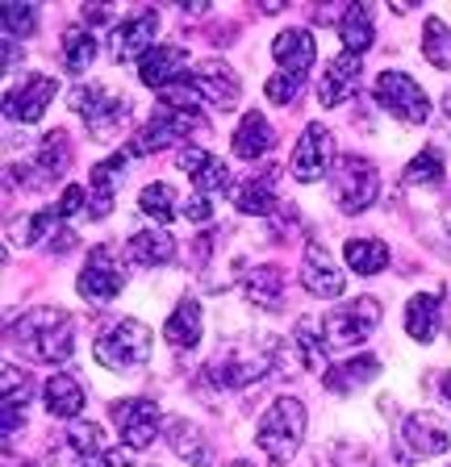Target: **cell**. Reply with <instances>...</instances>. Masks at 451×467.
<instances>
[{
	"label": "cell",
	"mask_w": 451,
	"mask_h": 467,
	"mask_svg": "<svg viewBox=\"0 0 451 467\" xmlns=\"http://www.w3.org/2000/svg\"><path fill=\"white\" fill-rule=\"evenodd\" d=\"M339 38H343V47L351 50V55H363L376 38L372 9H368V5H347L343 17H339Z\"/></svg>",
	"instance_id": "31"
},
{
	"label": "cell",
	"mask_w": 451,
	"mask_h": 467,
	"mask_svg": "<svg viewBox=\"0 0 451 467\" xmlns=\"http://www.w3.org/2000/svg\"><path fill=\"white\" fill-rule=\"evenodd\" d=\"M272 55H276V63H280L288 76L305 79V71L314 67V58H318V42H314L309 29H280L276 42H272Z\"/></svg>",
	"instance_id": "21"
},
{
	"label": "cell",
	"mask_w": 451,
	"mask_h": 467,
	"mask_svg": "<svg viewBox=\"0 0 451 467\" xmlns=\"http://www.w3.org/2000/svg\"><path fill=\"white\" fill-rule=\"evenodd\" d=\"M360 55H351V50H343V55H334L330 63H326L322 71V84H318V100H322L326 109L343 105L347 97H355L360 92Z\"/></svg>",
	"instance_id": "19"
},
{
	"label": "cell",
	"mask_w": 451,
	"mask_h": 467,
	"mask_svg": "<svg viewBox=\"0 0 451 467\" xmlns=\"http://www.w3.org/2000/svg\"><path fill=\"white\" fill-rule=\"evenodd\" d=\"M71 167V142L68 134H47L38 142V155H34V163H13L9 167V180L21 188H30V192H38V188L55 184L63 171Z\"/></svg>",
	"instance_id": "9"
},
{
	"label": "cell",
	"mask_w": 451,
	"mask_h": 467,
	"mask_svg": "<svg viewBox=\"0 0 451 467\" xmlns=\"http://www.w3.org/2000/svg\"><path fill=\"white\" fill-rule=\"evenodd\" d=\"M84 196H89V192H84L79 184H68V188H63V196H59V204H55V213H59V217H76L79 209H84Z\"/></svg>",
	"instance_id": "45"
},
{
	"label": "cell",
	"mask_w": 451,
	"mask_h": 467,
	"mask_svg": "<svg viewBox=\"0 0 451 467\" xmlns=\"http://www.w3.org/2000/svg\"><path fill=\"white\" fill-rule=\"evenodd\" d=\"M301 76H288V71H276L272 79L264 84V97L272 100V105H293L297 97H301Z\"/></svg>",
	"instance_id": "42"
},
{
	"label": "cell",
	"mask_w": 451,
	"mask_h": 467,
	"mask_svg": "<svg viewBox=\"0 0 451 467\" xmlns=\"http://www.w3.org/2000/svg\"><path fill=\"white\" fill-rule=\"evenodd\" d=\"M17 58H21L17 42H13V38H5V71H13V67H17Z\"/></svg>",
	"instance_id": "50"
},
{
	"label": "cell",
	"mask_w": 451,
	"mask_h": 467,
	"mask_svg": "<svg viewBox=\"0 0 451 467\" xmlns=\"http://www.w3.org/2000/svg\"><path fill=\"white\" fill-rule=\"evenodd\" d=\"M330 163H334V134L322 126V121L305 126V134L297 138L293 163H288L293 180H301V184H314V180H322V175L330 171Z\"/></svg>",
	"instance_id": "13"
},
{
	"label": "cell",
	"mask_w": 451,
	"mask_h": 467,
	"mask_svg": "<svg viewBox=\"0 0 451 467\" xmlns=\"http://www.w3.org/2000/svg\"><path fill=\"white\" fill-rule=\"evenodd\" d=\"M71 246H76V234L71 230H59V234H50V251H71Z\"/></svg>",
	"instance_id": "48"
},
{
	"label": "cell",
	"mask_w": 451,
	"mask_h": 467,
	"mask_svg": "<svg viewBox=\"0 0 451 467\" xmlns=\"http://www.w3.org/2000/svg\"><path fill=\"white\" fill-rule=\"evenodd\" d=\"M105 467H134V447H113L105 451V459H100Z\"/></svg>",
	"instance_id": "47"
},
{
	"label": "cell",
	"mask_w": 451,
	"mask_h": 467,
	"mask_svg": "<svg viewBox=\"0 0 451 467\" xmlns=\"http://www.w3.org/2000/svg\"><path fill=\"white\" fill-rule=\"evenodd\" d=\"M121 288H126V272L118 267V251L109 243L97 246V251L89 254V263H84V272H79L76 292L92 305H109Z\"/></svg>",
	"instance_id": "10"
},
{
	"label": "cell",
	"mask_w": 451,
	"mask_h": 467,
	"mask_svg": "<svg viewBox=\"0 0 451 467\" xmlns=\"http://www.w3.org/2000/svg\"><path fill=\"white\" fill-rule=\"evenodd\" d=\"M193 88H196V97H205L209 105L222 109V113H230V109L238 105V97H243V84H238V76L226 67L222 58H205V63H196Z\"/></svg>",
	"instance_id": "17"
},
{
	"label": "cell",
	"mask_w": 451,
	"mask_h": 467,
	"mask_svg": "<svg viewBox=\"0 0 451 467\" xmlns=\"http://www.w3.org/2000/svg\"><path fill=\"white\" fill-rule=\"evenodd\" d=\"M42 400H47L50 418H79V409H84V389H79L76 376L55 371V376L42 384Z\"/></svg>",
	"instance_id": "26"
},
{
	"label": "cell",
	"mask_w": 451,
	"mask_h": 467,
	"mask_svg": "<svg viewBox=\"0 0 451 467\" xmlns=\"http://www.w3.org/2000/svg\"><path fill=\"white\" fill-rule=\"evenodd\" d=\"M0 413H5V421H0V434H5V442H13V438H17V430L26 426V405H13V400H5V405H0Z\"/></svg>",
	"instance_id": "44"
},
{
	"label": "cell",
	"mask_w": 451,
	"mask_h": 467,
	"mask_svg": "<svg viewBox=\"0 0 451 467\" xmlns=\"http://www.w3.org/2000/svg\"><path fill=\"white\" fill-rule=\"evenodd\" d=\"M201 326H205V313H201V305L193 301V296H184V301L172 309V317H167V326H163V338L172 342V347H180V350H193L196 342H201Z\"/></svg>",
	"instance_id": "27"
},
{
	"label": "cell",
	"mask_w": 451,
	"mask_h": 467,
	"mask_svg": "<svg viewBox=\"0 0 451 467\" xmlns=\"http://www.w3.org/2000/svg\"><path fill=\"white\" fill-rule=\"evenodd\" d=\"M230 467H251V463H230Z\"/></svg>",
	"instance_id": "53"
},
{
	"label": "cell",
	"mask_w": 451,
	"mask_h": 467,
	"mask_svg": "<svg viewBox=\"0 0 451 467\" xmlns=\"http://www.w3.org/2000/svg\"><path fill=\"white\" fill-rule=\"evenodd\" d=\"M92 355H97L100 368L118 371V376H134V371H142L147 359H151V330L142 326V321L126 317V321H118V326H109V330L100 334L97 347H92Z\"/></svg>",
	"instance_id": "3"
},
{
	"label": "cell",
	"mask_w": 451,
	"mask_h": 467,
	"mask_svg": "<svg viewBox=\"0 0 451 467\" xmlns=\"http://www.w3.org/2000/svg\"><path fill=\"white\" fill-rule=\"evenodd\" d=\"M71 109H76V117L89 126V134L97 142H113L121 134V126L130 121V100L118 97L105 84H79L71 92Z\"/></svg>",
	"instance_id": "5"
},
{
	"label": "cell",
	"mask_w": 451,
	"mask_h": 467,
	"mask_svg": "<svg viewBox=\"0 0 451 467\" xmlns=\"http://www.w3.org/2000/svg\"><path fill=\"white\" fill-rule=\"evenodd\" d=\"M243 292H246V301H251V305L276 313L280 305H285V272H280L276 263L251 267V272H246V280H243Z\"/></svg>",
	"instance_id": "25"
},
{
	"label": "cell",
	"mask_w": 451,
	"mask_h": 467,
	"mask_svg": "<svg viewBox=\"0 0 451 467\" xmlns=\"http://www.w3.org/2000/svg\"><path fill=\"white\" fill-rule=\"evenodd\" d=\"M176 159H180V167L193 175L196 196H209V192H222V188H230V167H226L217 155L201 150V146H184Z\"/></svg>",
	"instance_id": "20"
},
{
	"label": "cell",
	"mask_w": 451,
	"mask_h": 467,
	"mask_svg": "<svg viewBox=\"0 0 451 467\" xmlns=\"http://www.w3.org/2000/svg\"><path fill=\"white\" fill-rule=\"evenodd\" d=\"M381 326V305L376 296H360L351 305H339L322 317V334H326V347L330 350H347V347H360V342L372 338V330Z\"/></svg>",
	"instance_id": "6"
},
{
	"label": "cell",
	"mask_w": 451,
	"mask_h": 467,
	"mask_svg": "<svg viewBox=\"0 0 451 467\" xmlns=\"http://www.w3.org/2000/svg\"><path fill=\"white\" fill-rule=\"evenodd\" d=\"M439 389H443V397H447V400H451V371H447V376H443V379H439Z\"/></svg>",
	"instance_id": "51"
},
{
	"label": "cell",
	"mask_w": 451,
	"mask_h": 467,
	"mask_svg": "<svg viewBox=\"0 0 451 467\" xmlns=\"http://www.w3.org/2000/svg\"><path fill=\"white\" fill-rule=\"evenodd\" d=\"M55 217H59L55 209H42V213L21 217V222H13V225H9V238H13V243H21V246H34L38 238H47V234H50Z\"/></svg>",
	"instance_id": "41"
},
{
	"label": "cell",
	"mask_w": 451,
	"mask_h": 467,
	"mask_svg": "<svg viewBox=\"0 0 451 467\" xmlns=\"http://www.w3.org/2000/svg\"><path fill=\"white\" fill-rule=\"evenodd\" d=\"M405 184H414V188H439L443 184V150L439 146H426V150L405 167Z\"/></svg>",
	"instance_id": "39"
},
{
	"label": "cell",
	"mask_w": 451,
	"mask_h": 467,
	"mask_svg": "<svg viewBox=\"0 0 451 467\" xmlns=\"http://www.w3.org/2000/svg\"><path fill=\"white\" fill-rule=\"evenodd\" d=\"M126 159L130 155H113L109 159V163H97L92 167V196H89V217H109V209H113V175L121 171V167H126Z\"/></svg>",
	"instance_id": "32"
},
{
	"label": "cell",
	"mask_w": 451,
	"mask_h": 467,
	"mask_svg": "<svg viewBox=\"0 0 451 467\" xmlns=\"http://www.w3.org/2000/svg\"><path fill=\"white\" fill-rule=\"evenodd\" d=\"M372 97H376V105H381L384 113H393L397 121H405V126H418V121H426V113H431L426 92H422L405 71H381Z\"/></svg>",
	"instance_id": "8"
},
{
	"label": "cell",
	"mask_w": 451,
	"mask_h": 467,
	"mask_svg": "<svg viewBox=\"0 0 451 467\" xmlns=\"http://www.w3.org/2000/svg\"><path fill=\"white\" fill-rule=\"evenodd\" d=\"M109 17H113V13L100 9V5H97V9H89V5H84V21H89V26H105Z\"/></svg>",
	"instance_id": "49"
},
{
	"label": "cell",
	"mask_w": 451,
	"mask_h": 467,
	"mask_svg": "<svg viewBox=\"0 0 451 467\" xmlns=\"http://www.w3.org/2000/svg\"><path fill=\"white\" fill-rule=\"evenodd\" d=\"M184 217H188V222H209V217H214V204H209V196H193V201L184 204Z\"/></svg>",
	"instance_id": "46"
},
{
	"label": "cell",
	"mask_w": 451,
	"mask_h": 467,
	"mask_svg": "<svg viewBox=\"0 0 451 467\" xmlns=\"http://www.w3.org/2000/svg\"><path fill=\"white\" fill-rule=\"evenodd\" d=\"M272 146H276L272 121H267L264 113H256V109H251V113L238 121V130H235V155L246 159V163H256V159H264Z\"/></svg>",
	"instance_id": "24"
},
{
	"label": "cell",
	"mask_w": 451,
	"mask_h": 467,
	"mask_svg": "<svg viewBox=\"0 0 451 467\" xmlns=\"http://www.w3.org/2000/svg\"><path fill=\"white\" fill-rule=\"evenodd\" d=\"M330 184H334V201H339L343 213H363L376 201V192H381V175H376L372 159L343 155L330 171Z\"/></svg>",
	"instance_id": "7"
},
{
	"label": "cell",
	"mask_w": 451,
	"mask_h": 467,
	"mask_svg": "<svg viewBox=\"0 0 451 467\" xmlns=\"http://www.w3.org/2000/svg\"><path fill=\"white\" fill-rule=\"evenodd\" d=\"M422 58L435 71H451V26L443 17H426L422 26Z\"/></svg>",
	"instance_id": "34"
},
{
	"label": "cell",
	"mask_w": 451,
	"mask_h": 467,
	"mask_svg": "<svg viewBox=\"0 0 451 467\" xmlns=\"http://www.w3.org/2000/svg\"><path fill=\"white\" fill-rule=\"evenodd\" d=\"M109 418H113V426L121 430V438H126V447L142 451L155 442L159 434V405L147 397H126V400H113L109 405Z\"/></svg>",
	"instance_id": "12"
},
{
	"label": "cell",
	"mask_w": 451,
	"mask_h": 467,
	"mask_svg": "<svg viewBox=\"0 0 451 467\" xmlns=\"http://www.w3.org/2000/svg\"><path fill=\"white\" fill-rule=\"evenodd\" d=\"M138 79L147 88H159V92H167V88H176L188 79V50L184 47H172V42H163V47H155L142 63H138Z\"/></svg>",
	"instance_id": "18"
},
{
	"label": "cell",
	"mask_w": 451,
	"mask_h": 467,
	"mask_svg": "<svg viewBox=\"0 0 451 467\" xmlns=\"http://www.w3.org/2000/svg\"><path fill=\"white\" fill-rule=\"evenodd\" d=\"M138 209H142L155 225H167L172 217H176V188L172 184H147L142 196H138Z\"/></svg>",
	"instance_id": "38"
},
{
	"label": "cell",
	"mask_w": 451,
	"mask_h": 467,
	"mask_svg": "<svg viewBox=\"0 0 451 467\" xmlns=\"http://www.w3.org/2000/svg\"><path fill=\"white\" fill-rule=\"evenodd\" d=\"M405 330L414 342H435V334H439V292H418L405 305Z\"/></svg>",
	"instance_id": "30"
},
{
	"label": "cell",
	"mask_w": 451,
	"mask_h": 467,
	"mask_svg": "<svg viewBox=\"0 0 451 467\" xmlns=\"http://www.w3.org/2000/svg\"><path fill=\"white\" fill-rule=\"evenodd\" d=\"M92 58H97V38H92V29L71 26L68 34H63V67L68 71H89Z\"/></svg>",
	"instance_id": "37"
},
{
	"label": "cell",
	"mask_w": 451,
	"mask_h": 467,
	"mask_svg": "<svg viewBox=\"0 0 451 467\" xmlns=\"http://www.w3.org/2000/svg\"><path fill=\"white\" fill-rule=\"evenodd\" d=\"M443 113L451 117V88H447V97H443Z\"/></svg>",
	"instance_id": "52"
},
{
	"label": "cell",
	"mask_w": 451,
	"mask_h": 467,
	"mask_svg": "<svg viewBox=\"0 0 451 467\" xmlns=\"http://www.w3.org/2000/svg\"><path fill=\"white\" fill-rule=\"evenodd\" d=\"M276 184H280V167H264L246 180L243 188L235 192L238 213H256V217H272L276 213Z\"/></svg>",
	"instance_id": "22"
},
{
	"label": "cell",
	"mask_w": 451,
	"mask_h": 467,
	"mask_svg": "<svg viewBox=\"0 0 451 467\" xmlns=\"http://www.w3.org/2000/svg\"><path fill=\"white\" fill-rule=\"evenodd\" d=\"M305 438V405L297 397H276L256 426V442L267 463H288Z\"/></svg>",
	"instance_id": "2"
},
{
	"label": "cell",
	"mask_w": 451,
	"mask_h": 467,
	"mask_svg": "<svg viewBox=\"0 0 451 467\" xmlns=\"http://www.w3.org/2000/svg\"><path fill=\"white\" fill-rule=\"evenodd\" d=\"M34 26H38V9L34 5H5L0 9V29H5V38H30Z\"/></svg>",
	"instance_id": "40"
},
{
	"label": "cell",
	"mask_w": 451,
	"mask_h": 467,
	"mask_svg": "<svg viewBox=\"0 0 451 467\" xmlns=\"http://www.w3.org/2000/svg\"><path fill=\"white\" fill-rule=\"evenodd\" d=\"M301 284H305V292H314V296H322V301H334V296H343V288H347V275L334 267L330 251H326L318 238H309V243H305Z\"/></svg>",
	"instance_id": "15"
},
{
	"label": "cell",
	"mask_w": 451,
	"mask_h": 467,
	"mask_svg": "<svg viewBox=\"0 0 451 467\" xmlns=\"http://www.w3.org/2000/svg\"><path fill=\"white\" fill-rule=\"evenodd\" d=\"M55 92H59L55 76H30L26 84L13 88L9 97H5V113H9L13 121H21V126H34V121H42L47 109L55 105Z\"/></svg>",
	"instance_id": "16"
},
{
	"label": "cell",
	"mask_w": 451,
	"mask_h": 467,
	"mask_svg": "<svg viewBox=\"0 0 451 467\" xmlns=\"http://www.w3.org/2000/svg\"><path fill=\"white\" fill-rule=\"evenodd\" d=\"M68 451L76 455V467H92L97 459H105V438L97 421H76L68 430Z\"/></svg>",
	"instance_id": "35"
},
{
	"label": "cell",
	"mask_w": 451,
	"mask_h": 467,
	"mask_svg": "<svg viewBox=\"0 0 451 467\" xmlns=\"http://www.w3.org/2000/svg\"><path fill=\"white\" fill-rule=\"evenodd\" d=\"M9 342L34 363H68L71 350H76V321L55 305H42V309L21 313L13 321Z\"/></svg>",
	"instance_id": "1"
},
{
	"label": "cell",
	"mask_w": 451,
	"mask_h": 467,
	"mask_svg": "<svg viewBox=\"0 0 451 467\" xmlns=\"http://www.w3.org/2000/svg\"><path fill=\"white\" fill-rule=\"evenodd\" d=\"M276 359V342L272 338H259V342H235V347L217 350L214 359H209V379H214L217 389H246V384H256Z\"/></svg>",
	"instance_id": "4"
},
{
	"label": "cell",
	"mask_w": 451,
	"mask_h": 467,
	"mask_svg": "<svg viewBox=\"0 0 451 467\" xmlns=\"http://www.w3.org/2000/svg\"><path fill=\"white\" fill-rule=\"evenodd\" d=\"M343 254L355 275H376L384 263H389V246H384L381 238H347Z\"/></svg>",
	"instance_id": "33"
},
{
	"label": "cell",
	"mask_w": 451,
	"mask_h": 467,
	"mask_svg": "<svg viewBox=\"0 0 451 467\" xmlns=\"http://www.w3.org/2000/svg\"><path fill=\"white\" fill-rule=\"evenodd\" d=\"M155 34H159V13L155 9H134L130 17H121L118 26H113V42H109V50H113V58L118 63H142V58L155 50Z\"/></svg>",
	"instance_id": "11"
},
{
	"label": "cell",
	"mask_w": 451,
	"mask_h": 467,
	"mask_svg": "<svg viewBox=\"0 0 451 467\" xmlns=\"http://www.w3.org/2000/svg\"><path fill=\"white\" fill-rule=\"evenodd\" d=\"M318 467H372V463H368V455H363L360 447H351V442H334V447L318 459Z\"/></svg>",
	"instance_id": "43"
},
{
	"label": "cell",
	"mask_w": 451,
	"mask_h": 467,
	"mask_svg": "<svg viewBox=\"0 0 451 467\" xmlns=\"http://www.w3.org/2000/svg\"><path fill=\"white\" fill-rule=\"evenodd\" d=\"M167 442L193 467H209V459H214V447H209V438L201 434V426H193V421H184V418H176L167 426Z\"/></svg>",
	"instance_id": "28"
},
{
	"label": "cell",
	"mask_w": 451,
	"mask_h": 467,
	"mask_svg": "<svg viewBox=\"0 0 451 467\" xmlns=\"http://www.w3.org/2000/svg\"><path fill=\"white\" fill-rule=\"evenodd\" d=\"M381 376V359L376 355H360V359H347L339 368H330L322 376V384L330 392H351V389H363V384H372Z\"/></svg>",
	"instance_id": "29"
},
{
	"label": "cell",
	"mask_w": 451,
	"mask_h": 467,
	"mask_svg": "<svg viewBox=\"0 0 451 467\" xmlns=\"http://www.w3.org/2000/svg\"><path fill=\"white\" fill-rule=\"evenodd\" d=\"M130 259L142 263V267H167L176 259V238L163 230V225H147V230L130 234Z\"/></svg>",
	"instance_id": "23"
},
{
	"label": "cell",
	"mask_w": 451,
	"mask_h": 467,
	"mask_svg": "<svg viewBox=\"0 0 451 467\" xmlns=\"http://www.w3.org/2000/svg\"><path fill=\"white\" fill-rule=\"evenodd\" d=\"M293 347L301 350V363L309 371H318V376H326V371H330V363H326V342L318 338V321L314 317H301V321H297Z\"/></svg>",
	"instance_id": "36"
},
{
	"label": "cell",
	"mask_w": 451,
	"mask_h": 467,
	"mask_svg": "<svg viewBox=\"0 0 451 467\" xmlns=\"http://www.w3.org/2000/svg\"><path fill=\"white\" fill-rule=\"evenodd\" d=\"M402 442L414 459L443 455V451H451V426L431 409H418V413H410L402 421Z\"/></svg>",
	"instance_id": "14"
}]
</instances>
